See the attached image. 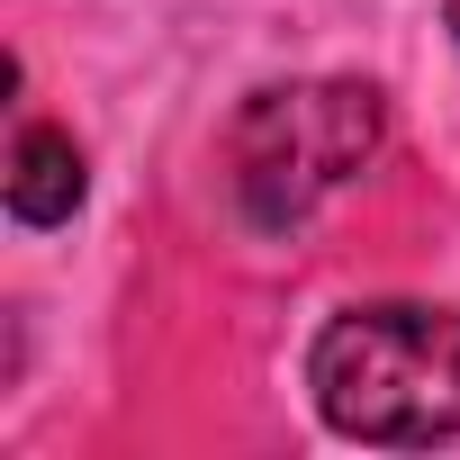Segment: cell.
<instances>
[{"label":"cell","mask_w":460,"mask_h":460,"mask_svg":"<svg viewBox=\"0 0 460 460\" xmlns=\"http://www.w3.org/2000/svg\"><path fill=\"white\" fill-rule=\"evenodd\" d=\"M451 28H460V0H451Z\"/></svg>","instance_id":"277c9868"},{"label":"cell","mask_w":460,"mask_h":460,"mask_svg":"<svg viewBox=\"0 0 460 460\" xmlns=\"http://www.w3.org/2000/svg\"><path fill=\"white\" fill-rule=\"evenodd\" d=\"M82 190H91L82 145L64 127H19V145H10V217L19 226H64L82 208Z\"/></svg>","instance_id":"3957f363"},{"label":"cell","mask_w":460,"mask_h":460,"mask_svg":"<svg viewBox=\"0 0 460 460\" xmlns=\"http://www.w3.org/2000/svg\"><path fill=\"white\" fill-rule=\"evenodd\" d=\"M379 91L370 82H289V91H253L235 118V199L262 235L316 217V199H334L370 154H379Z\"/></svg>","instance_id":"7a4b0ae2"},{"label":"cell","mask_w":460,"mask_h":460,"mask_svg":"<svg viewBox=\"0 0 460 460\" xmlns=\"http://www.w3.org/2000/svg\"><path fill=\"white\" fill-rule=\"evenodd\" d=\"M316 415L352 442H451L460 433V307H343L307 352Z\"/></svg>","instance_id":"6da1fadb"}]
</instances>
